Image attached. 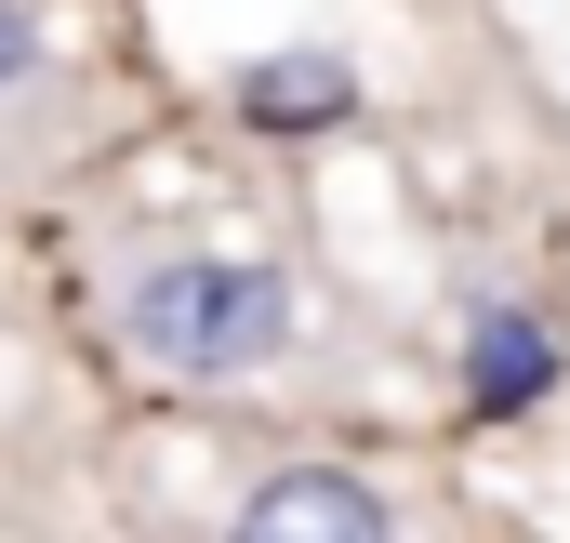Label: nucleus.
I'll use <instances>...</instances> for the list:
<instances>
[{"mask_svg": "<svg viewBox=\"0 0 570 543\" xmlns=\"http://www.w3.org/2000/svg\"><path fill=\"white\" fill-rule=\"evenodd\" d=\"M27 67H40V27H27V0H0V93H13Z\"/></svg>", "mask_w": 570, "mask_h": 543, "instance_id": "39448f33", "label": "nucleus"}, {"mask_svg": "<svg viewBox=\"0 0 570 543\" xmlns=\"http://www.w3.org/2000/svg\"><path fill=\"white\" fill-rule=\"evenodd\" d=\"M226 543H412V531H399V504H385L372 477H345V464H279V477L226 517Z\"/></svg>", "mask_w": 570, "mask_h": 543, "instance_id": "f03ea898", "label": "nucleus"}, {"mask_svg": "<svg viewBox=\"0 0 570 543\" xmlns=\"http://www.w3.org/2000/svg\"><path fill=\"white\" fill-rule=\"evenodd\" d=\"M358 107V67L345 53H253L239 67V120L253 134H332Z\"/></svg>", "mask_w": 570, "mask_h": 543, "instance_id": "20e7f679", "label": "nucleus"}, {"mask_svg": "<svg viewBox=\"0 0 570 543\" xmlns=\"http://www.w3.org/2000/svg\"><path fill=\"white\" fill-rule=\"evenodd\" d=\"M544 385H558L544 318H531V305H491V318L464 332V411H478V424H504V411H531Z\"/></svg>", "mask_w": 570, "mask_h": 543, "instance_id": "7ed1b4c3", "label": "nucleus"}, {"mask_svg": "<svg viewBox=\"0 0 570 543\" xmlns=\"http://www.w3.org/2000/svg\"><path fill=\"white\" fill-rule=\"evenodd\" d=\"M292 332H305V292L253 253H159L120 278V345L173 385H253L292 358Z\"/></svg>", "mask_w": 570, "mask_h": 543, "instance_id": "f257e3e1", "label": "nucleus"}]
</instances>
